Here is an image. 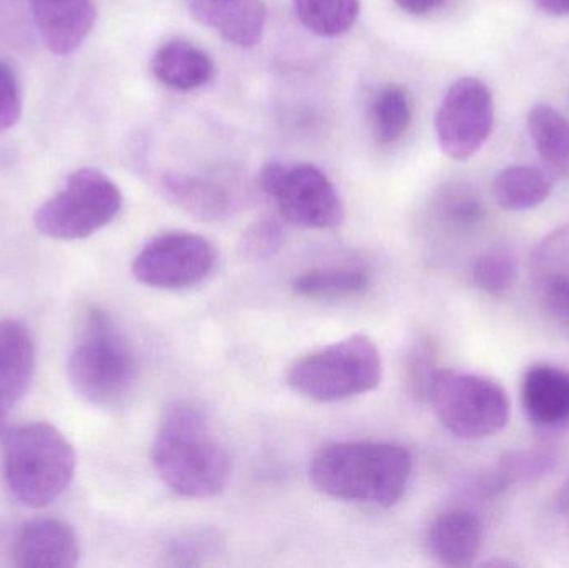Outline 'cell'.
Listing matches in <instances>:
<instances>
[{
	"label": "cell",
	"mask_w": 569,
	"mask_h": 568,
	"mask_svg": "<svg viewBox=\"0 0 569 568\" xmlns=\"http://www.w3.org/2000/svg\"><path fill=\"white\" fill-rule=\"evenodd\" d=\"M160 480L177 496L210 499L230 480L232 460L203 407L180 400L167 409L152 450Z\"/></svg>",
	"instance_id": "6da1fadb"
},
{
	"label": "cell",
	"mask_w": 569,
	"mask_h": 568,
	"mask_svg": "<svg viewBox=\"0 0 569 568\" xmlns=\"http://www.w3.org/2000/svg\"><path fill=\"white\" fill-rule=\"evenodd\" d=\"M411 470V454L397 444L340 442L315 456L310 479L335 499L390 509L407 492Z\"/></svg>",
	"instance_id": "7a4b0ae2"
},
{
	"label": "cell",
	"mask_w": 569,
	"mask_h": 568,
	"mask_svg": "<svg viewBox=\"0 0 569 568\" xmlns=\"http://www.w3.org/2000/svg\"><path fill=\"white\" fill-rule=\"evenodd\" d=\"M77 457L72 444L47 422L12 430L3 444V477L17 502L43 509L72 482Z\"/></svg>",
	"instance_id": "3957f363"
},
{
	"label": "cell",
	"mask_w": 569,
	"mask_h": 568,
	"mask_svg": "<svg viewBox=\"0 0 569 568\" xmlns=\"http://www.w3.org/2000/svg\"><path fill=\"white\" fill-rule=\"evenodd\" d=\"M381 376L380 350L370 337L353 333L298 359L287 383L307 399L338 402L377 389Z\"/></svg>",
	"instance_id": "277c9868"
},
{
	"label": "cell",
	"mask_w": 569,
	"mask_h": 568,
	"mask_svg": "<svg viewBox=\"0 0 569 568\" xmlns=\"http://www.w3.org/2000/svg\"><path fill=\"white\" fill-rule=\"evenodd\" d=\"M67 376L77 396L97 406L119 402L136 380V359L109 317L92 312L73 347Z\"/></svg>",
	"instance_id": "5b68a950"
},
{
	"label": "cell",
	"mask_w": 569,
	"mask_h": 568,
	"mask_svg": "<svg viewBox=\"0 0 569 568\" xmlns=\"http://www.w3.org/2000/svg\"><path fill=\"white\" fill-rule=\"evenodd\" d=\"M428 400L441 426L463 440L497 436L511 416L507 390L478 373L438 370Z\"/></svg>",
	"instance_id": "8992f818"
},
{
	"label": "cell",
	"mask_w": 569,
	"mask_h": 568,
	"mask_svg": "<svg viewBox=\"0 0 569 568\" xmlns=\"http://www.w3.org/2000/svg\"><path fill=\"white\" fill-rule=\"evenodd\" d=\"M120 209L122 193L112 179L97 169H79L39 207L33 223L50 239L82 240L109 226Z\"/></svg>",
	"instance_id": "52a82bcc"
},
{
	"label": "cell",
	"mask_w": 569,
	"mask_h": 568,
	"mask_svg": "<svg viewBox=\"0 0 569 568\" xmlns=\"http://www.w3.org/2000/svg\"><path fill=\"white\" fill-rule=\"evenodd\" d=\"M284 220L303 229H333L345 219L340 193L313 163L269 162L259 176Z\"/></svg>",
	"instance_id": "ba28073f"
},
{
	"label": "cell",
	"mask_w": 569,
	"mask_h": 568,
	"mask_svg": "<svg viewBox=\"0 0 569 568\" xmlns=\"http://www.w3.org/2000/svg\"><path fill=\"white\" fill-rule=\"evenodd\" d=\"M216 263V247L206 237L167 232L147 242L137 253L132 273L137 282L153 289H190L202 283Z\"/></svg>",
	"instance_id": "9c48e42d"
},
{
	"label": "cell",
	"mask_w": 569,
	"mask_h": 568,
	"mask_svg": "<svg viewBox=\"0 0 569 568\" xmlns=\"http://www.w3.org/2000/svg\"><path fill=\"white\" fill-rule=\"evenodd\" d=\"M493 96L483 80L463 77L451 83L435 117L438 146L453 160H468L493 130Z\"/></svg>",
	"instance_id": "30bf717a"
},
{
	"label": "cell",
	"mask_w": 569,
	"mask_h": 568,
	"mask_svg": "<svg viewBox=\"0 0 569 568\" xmlns=\"http://www.w3.org/2000/svg\"><path fill=\"white\" fill-rule=\"evenodd\" d=\"M530 276L543 312L569 337V223L535 247Z\"/></svg>",
	"instance_id": "8fae6325"
},
{
	"label": "cell",
	"mask_w": 569,
	"mask_h": 568,
	"mask_svg": "<svg viewBox=\"0 0 569 568\" xmlns=\"http://www.w3.org/2000/svg\"><path fill=\"white\" fill-rule=\"evenodd\" d=\"M187 6L197 22L246 49L260 43L269 19L263 0H187Z\"/></svg>",
	"instance_id": "7c38bea8"
},
{
	"label": "cell",
	"mask_w": 569,
	"mask_h": 568,
	"mask_svg": "<svg viewBox=\"0 0 569 568\" xmlns=\"http://www.w3.org/2000/svg\"><path fill=\"white\" fill-rule=\"evenodd\" d=\"M50 52L67 56L82 46L96 22L92 0H27Z\"/></svg>",
	"instance_id": "4fadbf2b"
},
{
	"label": "cell",
	"mask_w": 569,
	"mask_h": 568,
	"mask_svg": "<svg viewBox=\"0 0 569 568\" xmlns=\"http://www.w3.org/2000/svg\"><path fill=\"white\" fill-rule=\"evenodd\" d=\"M79 557L76 530L57 519L27 524L13 547L16 566L22 568H72L79 562Z\"/></svg>",
	"instance_id": "5bb4252c"
},
{
	"label": "cell",
	"mask_w": 569,
	"mask_h": 568,
	"mask_svg": "<svg viewBox=\"0 0 569 568\" xmlns=\"http://www.w3.org/2000/svg\"><path fill=\"white\" fill-rule=\"evenodd\" d=\"M521 400L530 422L541 429L569 427V372L550 363H537L525 372Z\"/></svg>",
	"instance_id": "9a60e30c"
},
{
	"label": "cell",
	"mask_w": 569,
	"mask_h": 568,
	"mask_svg": "<svg viewBox=\"0 0 569 568\" xmlns=\"http://www.w3.org/2000/svg\"><path fill=\"white\" fill-rule=\"evenodd\" d=\"M36 369L32 336L17 320H0V426L23 399Z\"/></svg>",
	"instance_id": "2e32d148"
},
{
	"label": "cell",
	"mask_w": 569,
	"mask_h": 568,
	"mask_svg": "<svg viewBox=\"0 0 569 568\" xmlns=\"http://www.w3.org/2000/svg\"><path fill=\"white\" fill-rule=\"evenodd\" d=\"M428 549L445 567H470L483 546V526L471 510L455 507L435 517L428 529Z\"/></svg>",
	"instance_id": "e0dca14e"
},
{
	"label": "cell",
	"mask_w": 569,
	"mask_h": 568,
	"mask_svg": "<svg viewBox=\"0 0 569 568\" xmlns=\"http://www.w3.org/2000/svg\"><path fill=\"white\" fill-rule=\"evenodd\" d=\"M157 80L179 92L207 86L216 76V63L206 50L189 40H169L159 47L152 59Z\"/></svg>",
	"instance_id": "ac0fdd59"
},
{
	"label": "cell",
	"mask_w": 569,
	"mask_h": 568,
	"mask_svg": "<svg viewBox=\"0 0 569 568\" xmlns=\"http://www.w3.org/2000/svg\"><path fill=\"white\" fill-rule=\"evenodd\" d=\"M491 192L500 209L523 212L541 206L551 196L553 179L537 167H508L495 177Z\"/></svg>",
	"instance_id": "d6986e66"
},
{
	"label": "cell",
	"mask_w": 569,
	"mask_h": 568,
	"mask_svg": "<svg viewBox=\"0 0 569 568\" xmlns=\"http://www.w3.org/2000/svg\"><path fill=\"white\" fill-rule=\"evenodd\" d=\"M370 276L360 267H318L293 280L295 296L310 300L353 299L367 292Z\"/></svg>",
	"instance_id": "ffe728a7"
},
{
	"label": "cell",
	"mask_w": 569,
	"mask_h": 568,
	"mask_svg": "<svg viewBox=\"0 0 569 568\" xmlns=\"http://www.w3.org/2000/svg\"><path fill=\"white\" fill-rule=\"evenodd\" d=\"M170 199L200 220H222L232 210L229 192L219 183L196 176H169L163 180Z\"/></svg>",
	"instance_id": "44dd1931"
},
{
	"label": "cell",
	"mask_w": 569,
	"mask_h": 568,
	"mask_svg": "<svg viewBox=\"0 0 569 568\" xmlns=\"http://www.w3.org/2000/svg\"><path fill=\"white\" fill-rule=\"evenodd\" d=\"M528 133L541 160L555 172L569 170V120L548 103H537L528 113Z\"/></svg>",
	"instance_id": "7402d4cb"
},
{
	"label": "cell",
	"mask_w": 569,
	"mask_h": 568,
	"mask_svg": "<svg viewBox=\"0 0 569 568\" xmlns=\"http://www.w3.org/2000/svg\"><path fill=\"white\" fill-rule=\"evenodd\" d=\"M293 7L298 20L325 39L350 32L360 16V0H293Z\"/></svg>",
	"instance_id": "603a6c76"
},
{
	"label": "cell",
	"mask_w": 569,
	"mask_h": 568,
	"mask_svg": "<svg viewBox=\"0 0 569 568\" xmlns=\"http://www.w3.org/2000/svg\"><path fill=\"white\" fill-rule=\"evenodd\" d=\"M411 117L408 93L395 83L383 87L371 106V127L378 142H398L410 129Z\"/></svg>",
	"instance_id": "cb8c5ba5"
},
{
	"label": "cell",
	"mask_w": 569,
	"mask_h": 568,
	"mask_svg": "<svg viewBox=\"0 0 569 568\" xmlns=\"http://www.w3.org/2000/svg\"><path fill=\"white\" fill-rule=\"evenodd\" d=\"M557 466V457L548 450H515L505 454L491 476L488 489L503 490L510 484L543 479Z\"/></svg>",
	"instance_id": "d4e9b609"
},
{
	"label": "cell",
	"mask_w": 569,
	"mask_h": 568,
	"mask_svg": "<svg viewBox=\"0 0 569 568\" xmlns=\"http://www.w3.org/2000/svg\"><path fill=\"white\" fill-rule=\"evenodd\" d=\"M437 352L428 339H418L405 353L403 376L408 392L418 400L430 399L431 386L437 377Z\"/></svg>",
	"instance_id": "484cf974"
},
{
	"label": "cell",
	"mask_w": 569,
	"mask_h": 568,
	"mask_svg": "<svg viewBox=\"0 0 569 568\" xmlns=\"http://www.w3.org/2000/svg\"><path fill=\"white\" fill-rule=\"evenodd\" d=\"M517 277V260L508 252L483 253L473 266L475 286L490 297L505 296Z\"/></svg>",
	"instance_id": "4316f807"
},
{
	"label": "cell",
	"mask_w": 569,
	"mask_h": 568,
	"mask_svg": "<svg viewBox=\"0 0 569 568\" xmlns=\"http://www.w3.org/2000/svg\"><path fill=\"white\" fill-rule=\"evenodd\" d=\"M219 536L212 530H196L179 537L170 547L173 566H202L209 557H213L219 547Z\"/></svg>",
	"instance_id": "83f0119b"
},
{
	"label": "cell",
	"mask_w": 569,
	"mask_h": 568,
	"mask_svg": "<svg viewBox=\"0 0 569 568\" xmlns=\"http://www.w3.org/2000/svg\"><path fill=\"white\" fill-rule=\"evenodd\" d=\"M282 243V227L276 220H260L243 236L242 252L247 259L272 257Z\"/></svg>",
	"instance_id": "f1b7e54d"
},
{
	"label": "cell",
	"mask_w": 569,
	"mask_h": 568,
	"mask_svg": "<svg viewBox=\"0 0 569 568\" xmlns=\"http://www.w3.org/2000/svg\"><path fill=\"white\" fill-rule=\"evenodd\" d=\"M22 116L19 80L9 63L0 60V132L12 129Z\"/></svg>",
	"instance_id": "f546056e"
},
{
	"label": "cell",
	"mask_w": 569,
	"mask_h": 568,
	"mask_svg": "<svg viewBox=\"0 0 569 568\" xmlns=\"http://www.w3.org/2000/svg\"><path fill=\"white\" fill-rule=\"evenodd\" d=\"M445 216L455 226L468 227L480 222L483 217V206L480 200L470 192L463 190H455L445 199Z\"/></svg>",
	"instance_id": "4dcf8cb0"
},
{
	"label": "cell",
	"mask_w": 569,
	"mask_h": 568,
	"mask_svg": "<svg viewBox=\"0 0 569 568\" xmlns=\"http://www.w3.org/2000/svg\"><path fill=\"white\" fill-rule=\"evenodd\" d=\"M443 2L445 0H395V3L410 16H427Z\"/></svg>",
	"instance_id": "1f68e13d"
},
{
	"label": "cell",
	"mask_w": 569,
	"mask_h": 568,
	"mask_svg": "<svg viewBox=\"0 0 569 568\" xmlns=\"http://www.w3.org/2000/svg\"><path fill=\"white\" fill-rule=\"evenodd\" d=\"M535 3L551 16H569V0H535Z\"/></svg>",
	"instance_id": "d6a6232c"
},
{
	"label": "cell",
	"mask_w": 569,
	"mask_h": 568,
	"mask_svg": "<svg viewBox=\"0 0 569 568\" xmlns=\"http://www.w3.org/2000/svg\"><path fill=\"white\" fill-rule=\"evenodd\" d=\"M555 509L558 514L569 519V479L558 490L557 497H555Z\"/></svg>",
	"instance_id": "836d02e7"
},
{
	"label": "cell",
	"mask_w": 569,
	"mask_h": 568,
	"mask_svg": "<svg viewBox=\"0 0 569 568\" xmlns=\"http://www.w3.org/2000/svg\"><path fill=\"white\" fill-rule=\"evenodd\" d=\"M483 567H490V568H507V567H518V564L511 562V560H503V559H493L488 560V562L481 564Z\"/></svg>",
	"instance_id": "e575fe53"
}]
</instances>
